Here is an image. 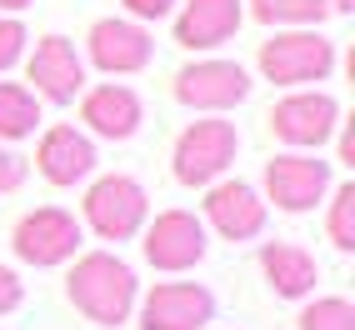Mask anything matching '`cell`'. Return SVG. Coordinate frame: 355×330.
<instances>
[{"label":"cell","mask_w":355,"mask_h":330,"mask_svg":"<svg viewBox=\"0 0 355 330\" xmlns=\"http://www.w3.org/2000/svg\"><path fill=\"white\" fill-rule=\"evenodd\" d=\"M70 300H76L90 320L121 325L130 315V305H135V275H130L125 261L96 250V255H85V261H76V270H70Z\"/></svg>","instance_id":"obj_1"},{"label":"cell","mask_w":355,"mask_h":330,"mask_svg":"<svg viewBox=\"0 0 355 330\" xmlns=\"http://www.w3.org/2000/svg\"><path fill=\"white\" fill-rule=\"evenodd\" d=\"M260 70L275 85H305V80H325L336 70V45L315 31H286L260 45Z\"/></svg>","instance_id":"obj_2"},{"label":"cell","mask_w":355,"mask_h":330,"mask_svg":"<svg viewBox=\"0 0 355 330\" xmlns=\"http://www.w3.org/2000/svg\"><path fill=\"white\" fill-rule=\"evenodd\" d=\"M235 146H241V135H235L230 121L185 125L180 140H175V175H180V185H210L235 160Z\"/></svg>","instance_id":"obj_3"},{"label":"cell","mask_w":355,"mask_h":330,"mask_svg":"<svg viewBox=\"0 0 355 330\" xmlns=\"http://www.w3.org/2000/svg\"><path fill=\"white\" fill-rule=\"evenodd\" d=\"M85 220L101 241H130L146 220V191L130 175H105L85 196Z\"/></svg>","instance_id":"obj_4"},{"label":"cell","mask_w":355,"mask_h":330,"mask_svg":"<svg viewBox=\"0 0 355 330\" xmlns=\"http://www.w3.org/2000/svg\"><path fill=\"white\" fill-rule=\"evenodd\" d=\"M250 96V76L235 60H196L175 76V101L191 110H230Z\"/></svg>","instance_id":"obj_5"},{"label":"cell","mask_w":355,"mask_h":330,"mask_svg":"<svg viewBox=\"0 0 355 330\" xmlns=\"http://www.w3.org/2000/svg\"><path fill=\"white\" fill-rule=\"evenodd\" d=\"M10 245H15L20 261H31V266H60V261L76 255L80 225H76V216L45 205V210H31V216L15 225V241H10Z\"/></svg>","instance_id":"obj_6"},{"label":"cell","mask_w":355,"mask_h":330,"mask_svg":"<svg viewBox=\"0 0 355 330\" xmlns=\"http://www.w3.org/2000/svg\"><path fill=\"white\" fill-rule=\"evenodd\" d=\"M340 125V105L320 96V90H300V96H286L270 110V130L286 140V146H325Z\"/></svg>","instance_id":"obj_7"},{"label":"cell","mask_w":355,"mask_h":330,"mask_svg":"<svg viewBox=\"0 0 355 330\" xmlns=\"http://www.w3.org/2000/svg\"><path fill=\"white\" fill-rule=\"evenodd\" d=\"M205 255V225L191 210H165L146 230V261L155 270H191Z\"/></svg>","instance_id":"obj_8"},{"label":"cell","mask_w":355,"mask_h":330,"mask_svg":"<svg viewBox=\"0 0 355 330\" xmlns=\"http://www.w3.org/2000/svg\"><path fill=\"white\" fill-rule=\"evenodd\" d=\"M266 191L280 210H311L330 191V165L315 155H275L266 165Z\"/></svg>","instance_id":"obj_9"},{"label":"cell","mask_w":355,"mask_h":330,"mask_svg":"<svg viewBox=\"0 0 355 330\" xmlns=\"http://www.w3.org/2000/svg\"><path fill=\"white\" fill-rule=\"evenodd\" d=\"M155 55V40L135 26V20H96L90 26V60H96L105 76H130V70H146Z\"/></svg>","instance_id":"obj_10"},{"label":"cell","mask_w":355,"mask_h":330,"mask_svg":"<svg viewBox=\"0 0 355 330\" xmlns=\"http://www.w3.org/2000/svg\"><path fill=\"white\" fill-rule=\"evenodd\" d=\"M31 80L45 101H55V105H70L85 90V65L76 55V45H70L65 35H45L35 45V55H31Z\"/></svg>","instance_id":"obj_11"},{"label":"cell","mask_w":355,"mask_h":330,"mask_svg":"<svg viewBox=\"0 0 355 330\" xmlns=\"http://www.w3.org/2000/svg\"><path fill=\"white\" fill-rule=\"evenodd\" d=\"M216 311L210 290L200 286H155L146 295V311H140V325L146 330H200Z\"/></svg>","instance_id":"obj_12"},{"label":"cell","mask_w":355,"mask_h":330,"mask_svg":"<svg viewBox=\"0 0 355 330\" xmlns=\"http://www.w3.org/2000/svg\"><path fill=\"white\" fill-rule=\"evenodd\" d=\"M205 216L225 241H250L266 225V200H260L245 180H220L216 191L205 196Z\"/></svg>","instance_id":"obj_13"},{"label":"cell","mask_w":355,"mask_h":330,"mask_svg":"<svg viewBox=\"0 0 355 330\" xmlns=\"http://www.w3.org/2000/svg\"><path fill=\"white\" fill-rule=\"evenodd\" d=\"M241 26V0H185L175 20V40L185 51H216Z\"/></svg>","instance_id":"obj_14"},{"label":"cell","mask_w":355,"mask_h":330,"mask_svg":"<svg viewBox=\"0 0 355 330\" xmlns=\"http://www.w3.org/2000/svg\"><path fill=\"white\" fill-rule=\"evenodd\" d=\"M35 165L51 185H76V180H85L96 171V146H90L76 125H55V130H45L40 150H35Z\"/></svg>","instance_id":"obj_15"},{"label":"cell","mask_w":355,"mask_h":330,"mask_svg":"<svg viewBox=\"0 0 355 330\" xmlns=\"http://www.w3.org/2000/svg\"><path fill=\"white\" fill-rule=\"evenodd\" d=\"M80 115H85V125L96 130V135H105V140H125V135H135V125H140V96L130 85H96L85 96V105H80Z\"/></svg>","instance_id":"obj_16"},{"label":"cell","mask_w":355,"mask_h":330,"mask_svg":"<svg viewBox=\"0 0 355 330\" xmlns=\"http://www.w3.org/2000/svg\"><path fill=\"white\" fill-rule=\"evenodd\" d=\"M260 266H266L275 295H305L315 286V275H320L315 255L300 250V245H266V250H260Z\"/></svg>","instance_id":"obj_17"},{"label":"cell","mask_w":355,"mask_h":330,"mask_svg":"<svg viewBox=\"0 0 355 330\" xmlns=\"http://www.w3.org/2000/svg\"><path fill=\"white\" fill-rule=\"evenodd\" d=\"M40 121V101L35 90L15 85V80H0V140H20L31 135Z\"/></svg>","instance_id":"obj_18"},{"label":"cell","mask_w":355,"mask_h":330,"mask_svg":"<svg viewBox=\"0 0 355 330\" xmlns=\"http://www.w3.org/2000/svg\"><path fill=\"white\" fill-rule=\"evenodd\" d=\"M250 10L266 26H320L330 15V0H250Z\"/></svg>","instance_id":"obj_19"},{"label":"cell","mask_w":355,"mask_h":330,"mask_svg":"<svg viewBox=\"0 0 355 330\" xmlns=\"http://www.w3.org/2000/svg\"><path fill=\"white\" fill-rule=\"evenodd\" d=\"M300 330H355V305L350 300H315L300 315Z\"/></svg>","instance_id":"obj_20"},{"label":"cell","mask_w":355,"mask_h":330,"mask_svg":"<svg viewBox=\"0 0 355 330\" xmlns=\"http://www.w3.org/2000/svg\"><path fill=\"white\" fill-rule=\"evenodd\" d=\"M330 241L340 250H355V185H340L330 200Z\"/></svg>","instance_id":"obj_21"},{"label":"cell","mask_w":355,"mask_h":330,"mask_svg":"<svg viewBox=\"0 0 355 330\" xmlns=\"http://www.w3.org/2000/svg\"><path fill=\"white\" fill-rule=\"evenodd\" d=\"M20 51H26V26L10 15H0V70H10L20 60Z\"/></svg>","instance_id":"obj_22"},{"label":"cell","mask_w":355,"mask_h":330,"mask_svg":"<svg viewBox=\"0 0 355 330\" xmlns=\"http://www.w3.org/2000/svg\"><path fill=\"white\" fill-rule=\"evenodd\" d=\"M20 180H26V160H20L15 150H0V196L20 191Z\"/></svg>","instance_id":"obj_23"},{"label":"cell","mask_w":355,"mask_h":330,"mask_svg":"<svg viewBox=\"0 0 355 330\" xmlns=\"http://www.w3.org/2000/svg\"><path fill=\"white\" fill-rule=\"evenodd\" d=\"M125 10L140 15V20H160V15L175 10V0H125Z\"/></svg>","instance_id":"obj_24"},{"label":"cell","mask_w":355,"mask_h":330,"mask_svg":"<svg viewBox=\"0 0 355 330\" xmlns=\"http://www.w3.org/2000/svg\"><path fill=\"white\" fill-rule=\"evenodd\" d=\"M15 305H20V280H15V270L0 266V315L15 311Z\"/></svg>","instance_id":"obj_25"},{"label":"cell","mask_w":355,"mask_h":330,"mask_svg":"<svg viewBox=\"0 0 355 330\" xmlns=\"http://www.w3.org/2000/svg\"><path fill=\"white\" fill-rule=\"evenodd\" d=\"M31 0H0V10H26Z\"/></svg>","instance_id":"obj_26"},{"label":"cell","mask_w":355,"mask_h":330,"mask_svg":"<svg viewBox=\"0 0 355 330\" xmlns=\"http://www.w3.org/2000/svg\"><path fill=\"white\" fill-rule=\"evenodd\" d=\"M355 6V0H330V10H350Z\"/></svg>","instance_id":"obj_27"}]
</instances>
